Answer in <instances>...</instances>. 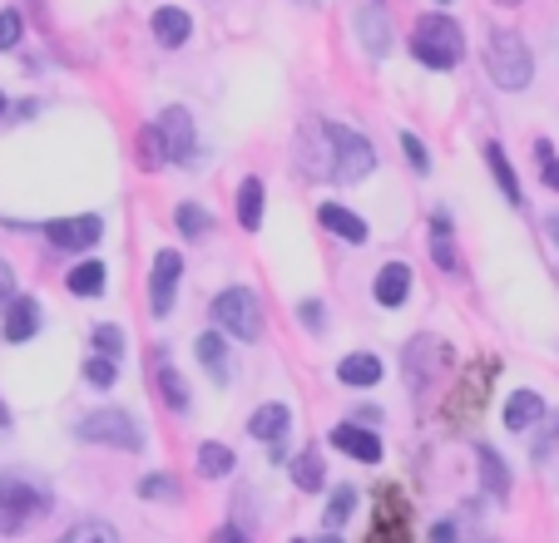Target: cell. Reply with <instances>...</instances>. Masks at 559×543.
Returning a JSON list of instances; mask_svg holds the SVG:
<instances>
[{
    "mask_svg": "<svg viewBox=\"0 0 559 543\" xmlns=\"http://www.w3.org/2000/svg\"><path fill=\"white\" fill-rule=\"evenodd\" d=\"M406 50H412V60L426 64V70L451 74L455 64L465 60V35H461V25H455L451 15L431 11V15H421V21L412 25V40H406Z\"/></svg>",
    "mask_w": 559,
    "mask_h": 543,
    "instance_id": "6da1fadb",
    "label": "cell"
},
{
    "mask_svg": "<svg viewBox=\"0 0 559 543\" xmlns=\"http://www.w3.org/2000/svg\"><path fill=\"white\" fill-rule=\"evenodd\" d=\"M317 129H322V138H328V148H332V183H337V189L367 183V178L377 173V148H371V138L361 134V129L337 124V119H322Z\"/></svg>",
    "mask_w": 559,
    "mask_h": 543,
    "instance_id": "7a4b0ae2",
    "label": "cell"
},
{
    "mask_svg": "<svg viewBox=\"0 0 559 543\" xmlns=\"http://www.w3.org/2000/svg\"><path fill=\"white\" fill-rule=\"evenodd\" d=\"M486 74H490V84H496V89H506V95L530 89V80H535V55H530L525 35L510 31V25L490 31V40H486Z\"/></svg>",
    "mask_w": 559,
    "mask_h": 543,
    "instance_id": "3957f363",
    "label": "cell"
},
{
    "mask_svg": "<svg viewBox=\"0 0 559 543\" xmlns=\"http://www.w3.org/2000/svg\"><path fill=\"white\" fill-rule=\"evenodd\" d=\"M209 312H213V326L228 341H243V346L263 341V302H258L253 287H223L209 302Z\"/></svg>",
    "mask_w": 559,
    "mask_h": 543,
    "instance_id": "277c9868",
    "label": "cell"
},
{
    "mask_svg": "<svg viewBox=\"0 0 559 543\" xmlns=\"http://www.w3.org/2000/svg\"><path fill=\"white\" fill-rule=\"evenodd\" d=\"M50 509H55V499L40 480H31V474H21V470L0 474V529L5 533H21L25 523L45 519Z\"/></svg>",
    "mask_w": 559,
    "mask_h": 543,
    "instance_id": "5b68a950",
    "label": "cell"
},
{
    "mask_svg": "<svg viewBox=\"0 0 559 543\" xmlns=\"http://www.w3.org/2000/svg\"><path fill=\"white\" fill-rule=\"evenodd\" d=\"M74 435L85 439V445L124 449V455H139V449H144V425H139L129 410H90V415H80Z\"/></svg>",
    "mask_w": 559,
    "mask_h": 543,
    "instance_id": "8992f818",
    "label": "cell"
},
{
    "mask_svg": "<svg viewBox=\"0 0 559 543\" xmlns=\"http://www.w3.org/2000/svg\"><path fill=\"white\" fill-rule=\"evenodd\" d=\"M361 543H412V499L396 484H381L377 509H371L367 539Z\"/></svg>",
    "mask_w": 559,
    "mask_h": 543,
    "instance_id": "52a82bcc",
    "label": "cell"
},
{
    "mask_svg": "<svg viewBox=\"0 0 559 543\" xmlns=\"http://www.w3.org/2000/svg\"><path fill=\"white\" fill-rule=\"evenodd\" d=\"M179 282H183V252L174 248H158L154 252V267H148V312L164 322L179 302Z\"/></svg>",
    "mask_w": 559,
    "mask_h": 543,
    "instance_id": "ba28073f",
    "label": "cell"
},
{
    "mask_svg": "<svg viewBox=\"0 0 559 543\" xmlns=\"http://www.w3.org/2000/svg\"><path fill=\"white\" fill-rule=\"evenodd\" d=\"M40 232H45V242H50L55 252H90V248H99V238H105V218L99 213H80V218H50V222H40Z\"/></svg>",
    "mask_w": 559,
    "mask_h": 543,
    "instance_id": "9c48e42d",
    "label": "cell"
},
{
    "mask_svg": "<svg viewBox=\"0 0 559 543\" xmlns=\"http://www.w3.org/2000/svg\"><path fill=\"white\" fill-rule=\"evenodd\" d=\"M154 129L164 134V148H169V164H183L193 168L199 158V129H193V114L183 105H164L154 119Z\"/></svg>",
    "mask_w": 559,
    "mask_h": 543,
    "instance_id": "30bf717a",
    "label": "cell"
},
{
    "mask_svg": "<svg viewBox=\"0 0 559 543\" xmlns=\"http://www.w3.org/2000/svg\"><path fill=\"white\" fill-rule=\"evenodd\" d=\"M352 31H357L361 50H367L371 60H386V50H391L386 0H357V5H352Z\"/></svg>",
    "mask_w": 559,
    "mask_h": 543,
    "instance_id": "8fae6325",
    "label": "cell"
},
{
    "mask_svg": "<svg viewBox=\"0 0 559 543\" xmlns=\"http://www.w3.org/2000/svg\"><path fill=\"white\" fill-rule=\"evenodd\" d=\"M45 326V312H40V297H25L15 292L11 302H5V312H0V341L5 346H25L35 341Z\"/></svg>",
    "mask_w": 559,
    "mask_h": 543,
    "instance_id": "7c38bea8",
    "label": "cell"
},
{
    "mask_svg": "<svg viewBox=\"0 0 559 543\" xmlns=\"http://www.w3.org/2000/svg\"><path fill=\"white\" fill-rule=\"evenodd\" d=\"M496 371H500V361H480V371H471V376L455 386V396L445 400V420H451V425H461L465 415H480V406H486V396H490V381H496Z\"/></svg>",
    "mask_w": 559,
    "mask_h": 543,
    "instance_id": "4fadbf2b",
    "label": "cell"
},
{
    "mask_svg": "<svg viewBox=\"0 0 559 543\" xmlns=\"http://www.w3.org/2000/svg\"><path fill=\"white\" fill-rule=\"evenodd\" d=\"M402 361H406V376H412V390H421L426 381H436L445 366H451V346L436 341V336H412Z\"/></svg>",
    "mask_w": 559,
    "mask_h": 543,
    "instance_id": "5bb4252c",
    "label": "cell"
},
{
    "mask_svg": "<svg viewBox=\"0 0 559 543\" xmlns=\"http://www.w3.org/2000/svg\"><path fill=\"white\" fill-rule=\"evenodd\" d=\"M412 287H416V277H412V262H381V272H377V282H371V302L381 306V312H402L406 302H412Z\"/></svg>",
    "mask_w": 559,
    "mask_h": 543,
    "instance_id": "9a60e30c",
    "label": "cell"
},
{
    "mask_svg": "<svg viewBox=\"0 0 559 543\" xmlns=\"http://www.w3.org/2000/svg\"><path fill=\"white\" fill-rule=\"evenodd\" d=\"M332 449H342L347 460L357 464H381V455H386V445H381V435L371 425H357V420H342V425H332Z\"/></svg>",
    "mask_w": 559,
    "mask_h": 543,
    "instance_id": "2e32d148",
    "label": "cell"
},
{
    "mask_svg": "<svg viewBox=\"0 0 559 543\" xmlns=\"http://www.w3.org/2000/svg\"><path fill=\"white\" fill-rule=\"evenodd\" d=\"M317 222H322L332 238L352 242V248H367V242H371L367 218H361V213H352V208H342V203H317Z\"/></svg>",
    "mask_w": 559,
    "mask_h": 543,
    "instance_id": "e0dca14e",
    "label": "cell"
},
{
    "mask_svg": "<svg viewBox=\"0 0 559 543\" xmlns=\"http://www.w3.org/2000/svg\"><path fill=\"white\" fill-rule=\"evenodd\" d=\"M148 31H154V40L164 45V50H183V45L193 40V15L183 11V5H158V11L148 15Z\"/></svg>",
    "mask_w": 559,
    "mask_h": 543,
    "instance_id": "ac0fdd59",
    "label": "cell"
},
{
    "mask_svg": "<svg viewBox=\"0 0 559 543\" xmlns=\"http://www.w3.org/2000/svg\"><path fill=\"white\" fill-rule=\"evenodd\" d=\"M381 376H386V366H381L377 351H347L337 361V381L347 390H371V386H381Z\"/></svg>",
    "mask_w": 559,
    "mask_h": 543,
    "instance_id": "d6986e66",
    "label": "cell"
},
{
    "mask_svg": "<svg viewBox=\"0 0 559 543\" xmlns=\"http://www.w3.org/2000/svg\"><path fill=\"white\" fill-rule=\"evenodd\" d=\"M148 366H154V390H158V400L183 415V410L193 406V396H189V386H183L179 366L169 361V351H154V361H148Z\"/></svg>",
    "mask_w": 559,
    "mask_h": 543,
    "instance_id": "ffe728a7",
    "label": "cell"
},
{
    "mask_svg": "<svg viewBox=\"0 0 559 543\" xmlns=\"http://www.w3.org/2000/svg\"><path fill=\"white\" fill-rule=\"evenodd\" d=\"M233 213H238V228L243 232H258L263 228V213H267V183L258 173H248L238 183V198H233Z\"/></svg>",
    "mask_w": 559,
    "mask_h": 543,
    "instance_id": "44dd1931",
    "label": "cell"
},
{
    "mask_svg": "<svg viewBox=\"0 0 559 543\" xmlns=\"http://www.w3.org/2000/svg\"><path fill=\"white\" fill-rule=\"evenodd\" d=\"M105 287H109V267L99 257L74 262V267L64 272V292L80 297V302H95V297H105Z\"/></svg>",
    "mask_w": 559,
    "mask_h": 543,
    "instance_id": "7402d4cb",
    "label": "cell"
},
{
    "mask_svg": "<svg viewBox=\"0 0 559 543\" xmlns=\"http://www.w3.org/2000/svg\"><path fill=\"white\" fill-rule=\"evenodd\" d=\"M475 464H480V490H486L490 499H510V490H515V474H510L506 455H500L496 445H480V449H475Z\"/></svg>",
    "mask_w": 559,
    "mask_h": 543,
    "instance_id": "603a6c76",
    "label": "cell"
},
{
    "mask_svg": "<svg viewBox=\"0 0 559 543\" xmlns=\"http://www.w3.org/2000/svg\"><path fill=\"white\" fill-rule=\"evenodd\" d=\"M539 420H549V406H545L539 390H515V396L506 400V430L510 435H530Z\"/></svg>",
    "mask_w": 559,
    "mask_h": 543,
    "instance_id": "cb8c5ba5",
    "label": "cell"
},
{
    "mask_svg": "<svg viewBox=\"0 0 559 543\" xmlns=\"http://www.w3.org/2000/svg\"><path fill=\"white\" fill-rule=\"evenodd\" d=\"M431 257L445 277H461V248H455V222L451 213H431Z\"/></svg>",
    "mask_w": 559,
    "mask_h": 543,
    "instance_id": "d4e9b609",
    "label": "cell"
},
{
    "mask_svg": "<svg viewBox=\"0 0 559 543\" xmlns=\"http://www.w3.org/2000/svg\"><path fill=\"white\" fill-rule=\"evenodd\" d=\"M287 430H293V410H287L283 400H267V406H258L253 415H248V435L263 439V445L287 439Z\"/></svg>",
    "mask_w": 559,
    "mask_h": 543,
    "instance_id": "484cf974",
    "label": "cell"
},
{
    "mask_svg": "<svg viewBox=\"0 0 559 543\" xmlns=\"http://www.w3.org/2000/svg\"><path fill=\"white\" fill-rule=\"evenodd\" d=\"M228 346H233V341L218 331V326H213V331H199V336H193V355H199V366L209 371L218 386H228Z\"/></svg>",
    "mask_w": 559,
    "mask_h": 543,
    "instance_id": "4316f807",
    "label": "cell"
},
{
    "mask_svg": "<svg viewBox=\"0 0 559 543\" xmlns=\"http://www.w3.org/2000/svg\"><path fill=\"white\" fill-rule=\"evenodd\" d=\"M480 154H486V168H490V178H496V189H500V198L506 203H525V193H520V173H515V164H510V154H506V144H496V138H490L486 148H480Z\"/></svg>",
    "mask_w": 559,
    "mask_h": 543,
    "instance_id": "83f0119b",
    "label": "cell"
},
{
    "mask_svg": "<svg viewBox=\"0 0 559 543\" xmlns=\"http://www.w3.org/2000/svg\"><path fill=\"white\" fill-rule=\"evenodd\" d=\"M287 470H293V484H297L302 494H322V490H328V464H322V449H317V445H302V449H297Z\"/></svg>",
    "mask_w": 559,
    "mask_h": 543,
    "instance_id": "f1b7e54d",
    "label": "cell"
},
{
    "mask_svg": "<svg viewBox=\"0 0 559 543\" xmlns=\"http://www.w3.org/2000/svg\"><path fill=\"white\" fill-rule=\"evenodd\" d=\"M193 470H199V480H228V474L238 470V455H233L228 445H218V439H203V445L193 449Z\"/></svg>",
    "mask_w": 559,
    "mask_h": 543,
    "instance_id": "f546056e",
    "label": "cell"
},
{
    "mask_svg": "<svg viewBox=\"0 0 559 543\" xmlns=\"http://www.w3.org/2000/svg\"><path fill=\"white\" fill-rule=\"evenodd\" d=\"M174 228H179L183 242H199L213 232V213L203 208V203H179V208H174Z\"/></svg>",
    "mask_w": 559,
    "mask_h": 543,
    "instance_id": "4dcf8cb0",
    "label": "cell"
},
{
    "mask_svg": "<svg viewBox=\"0 0 559 543\" xmlns=\"http://www.w3.org/2000/svg\"><path fill=\"white\" fill-rule=\"evenodd\" d=\"M139 499H148V504H179L183 499V484L174 480L169 470H148L144 480H139Z\"/></svg>",
    "mask_w": 559,
    "mask_h": 543,
    "instance_id": "1f68e13d",
    "label": "cell"
},
{
    "mask_svg": "<svg viewBox=\"0 0 559 543\" xmlns=\"http://www.w3.org/2000/svg\"><path fill=\"white\" fill-rule=\"evenodd\" d=\"M55 543H119V529L105 523V519H80V523H70Z\"/></svg>",
    "mask_w": 559,
    "mask_h": 543,
    "instance_id": "d6a6232c",
    "label": "cell"
},
{
    "mask_svg": "<svg viewBox=\"0 0 559 543\" xmlns=\"http://www.w3.org/2000/svg\"><path fill=\"white\" fill-rule=\"evenodd\" d=\"M90 341H95V355H109V361H124V341L129 331L119 322H99L95 331H90Z\"/></svg>",
    "mask_w": 559,
    "mask_h": 543,
    "instance_id": "836d02e7",
    "label": "cell"
},
{
    "mask_svg": "<svg viewBox=\"0 0 559 543\" xmlns=\"http://www.w3.org/2000/svg\"><path fill=\"white\" fill-rule=\"evenodd\" d=\"M357 499H361V494L352 490V484H337V490H332V504H328V533H337L342 523H347L352 514H357Z\"/></svg>",
    "mask_w": 559,
    "mask_h": 543,
    "instance_id": "e575fe53",
    "label": "cell"
},
{
    "mask_svg": "<svg viewBox=\"0 0 559 543\" xmlns=\"http://www.w3.org/2000/svg\"><path fill=\"white\" fill-rule=\"evenodd\" d=\"M535 168H539V183H545L549 193H559V154L549 138H535Z\"/></svg>",
    "mask_w": 559,
    "mask_h": 543,
    "instance_id": "d590c367",
    "label": "cell"
},
{
    "mask_svg": "<svg viewBox=\"0 0 559 543\" xmlns=\"http://www.w3.org/2000/svg\"><path fill=\"white\" fill-rule=\"evenodd\" d=\"M139 164H144V168H164V164H169V148H164V134H158L154 124H148L144 134H139Z\"/></svg>",
    "mask_w": 559,
    "mask_h": 543,
    "instance_id": "8d00e7d4",
    "label": "cell"
},
{
    "mask_svg": "<svg viewBox=\"0 0 559 543\" xmlns=\"http://www.w3.org/2000/svg\"><path fill=\"white\" fill-rule=\"evenodd\" d=\"M85 381L95 390L119 386V361H109V355H90V361H85Z\"/></svg>",
    "mask_w": 559,
    "mask_h": 543,
    "instance_id": "74e56055",
    "label": "cell"
},
{
    "mask_svg": "<svg viewBox=\"0 0 559 543\" xmlns=\"http://www.w3.org/2000/svg\"><path fill=\"white\" fill-rule=\"evenodd\" d=\"M402 154H406V164H412V173H431V154H426V138L421 134H412V129H406L402 134Z\"/></svg>",
    "mask_w": 559,
    "mask_h": 543,
    "instance_id": "f35d334b",
    "label": "cell"
},
{
    "mask_svg": "<svg viewBox=\"0 0 559 543\" xmlns=\"http://www.w3.org/2000/svg\"><path fill=\"white\" fill-rule=\"evenodd\" d=\"M25 35V15L21 11H0V50H15Z\"/></svg>",
    "mask_w": 559,
    "mask_h": 543,
    "instance_id": "ab89813d",
    "label": "cell"
},
{
    "mask_svg": "<svg viewBox=\"0 0 559 543\" xmlns=\"http://www.w3.org/2000/svg\"><path fill=\"white\" fill-rule=\"evenodd\" d=\"M297 322H302L307 331H328V306H322V302L312 297V302L297 306Z\"/></svg>",
    "mask_w": 559,
    "mask_h": 543,
    "instance_id": "60d3db41",
    "label": "cell"
},
{
    "mask_svg": "<svg viewBox=\"0 0 559 543\" xmlns=\"http://www.w3.org/2000/svg\"><path fill=\"white\" fill-rule=\"evenodd\" d=\"M555 445H559V415L535 435V449H530V455H535V460H549V449H555Z\"/></svg>",
    "mask_w": 559,
    "mask_h": 543,
    "instance_id": "b9f144b4",
    "label": "cell"
},
{
    "mask_svg": "<svg viewBox=\"0 0 559 543\" xmlns=\"http://www.w3.org/2000/svg\"><path fill=\"white\" fill-rule=\"evenodd\" d=\"M455 533H461V529H455V519H436L431 533H426V543H461Z\"/></svg>",
    "mask_w": 559,
    "mask_h": 543,
    "instance_id": "7bdbcfd3",
    "label": "cell"
},
{
    "mask_svg": "<svg viewBox=\"0 0 559 543\" xmlns=\"http://www.w3.org/2000/svg\"><path fill=\"white\" fill-rule=\"evenodd\" d=\"M15 297V272H11V262L0 257V312H5V302Z\"/></svg>",
    "mask_w": 559,
    "mask_h": 543,
    "instance_id": "ee69618b",
    "label": "cell"
},
{
    "mask_svg": "<svg viewBox=\"0 0 559 543\" xmlns=\"http://www.w3.org/2000/svg\"><path fill=\"white\" fill-rule=\"evenodd\" d=\"M213 543H248V533H243V529H233V523H228V529L213 533Z\"/></svg>",
    "mask_w": 559,
    "mask_h": 543,
    "instance_id": "f6af8a7d",
    "label": "cell"
},
{
    "mask_svg": "<svg viewBox=\"0 0 559 543\" xmlns=\"http://www.w3.org/2000/svg\"><path fill=\"white\" fill-rule=\"evenodd\" d=\"M545 232H549V242L559 248V213H549V218H545Z\"/></svg>",
    "mask_w": 559,
    "mask_h": 543,
    "instance_id": "bcb514c9",
    "label": "cell"
},
{
    "mask_svg": "<svg viewBox=\"0 0 559 543\" xmlns=\"http://www.w3.org/2000/svg\"><path fill=\"white\" fill-rule=\"evenodd\" d=\"M317 543H347V539H337V533H322V539H317Z\"/></svg>",
    "mask_w": 559,
    "mask_h": 543,
    "instance_id": "7dc6e473",
    "label": "cell"
},
{
    "mask_svg": "<svg viewBox=\"0 0 559 543\" xmlns=\"http://www.w3.org/2000/svg\"><path fill=\"white\" fill-rule=\"evenodd\" d=\"M5 109H11V99H5V95H0V119H5Z\"/></svg>",
    "mask_w": 559,
    "mask_h": 543,
    "instance_id": "c3c4849f",
    "label": "cell"
},
{
    "mask_svg": "<svg viewBox=\"0 0 559 543\" xmlns=\"http://www.w3.org/2000/svg\"><path fill=\"white\" fill-rule=\"evenodd\" d=\"M496 5H525V0H496Z\"/></svg>",
    "mask_w": 559,
    "mask_h": 543,
    "instance_id": "681fc988",
    "label": "cell"
},
{
    "mask_svg": "<svg viewBox=\"0 0 559 543\" xmlns=\"http://www.w3.org/2000/svg\"><path fill=\"white\" fill-rule=\"evenodd\" d=\"M0 430H5V406H0Z\"/></svg>",
    "mask_w": 559,
    "mask_h": 543,
    "instance_id": "f907efd6",
    "label": "cell"
},
{
    "mask_svg": "<svg viewBox=\"0 0 559 543\" xmlns=\"http://www.w3.org/2000/svg\"><path fill=\"white\" fill-rule=\"evenodd\" d=\"M436 5H451V0H436Z\"/></svg>",
    "mask_w": 559,
    "mask_h": 543,
    "instance_id": "816d5d0a",
    "label": "cell"
},
{
    "mask_svg": "<svg viewBox=\"0 0 559 543\" xmlns=\"http://www.w3.org/2000/svg\"><path fill=\"white\" fill-rule=\"evenodd\" d=\"M293 543H307V539H293Z\"/></svg>",
    "mask_w": 559,
    "mask_h": 543,
    "instance_id": "f5cc1de1",
    "label": "cell"
}]
</instances>
